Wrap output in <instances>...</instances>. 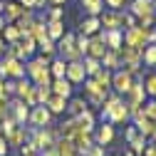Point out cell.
Returning a JSON list of instances; mask_svg holds the SVG:
<instances>
[{
	"mask_svg": "<svg viewBox=\"0 0 156 156\" xmlns=\"http://www.w3.org/2000/svg\"><path fill=\"white\" fill-rule=\"evenodd\" d=\"M57 52H60L62 60L72 62V60H82L80 50H77V42H74V32H65L60 40H57Z\"/></svg>",
	"mask_w": 156,
	"mask_h": 156,
	"instance_id": "277c9868",
	"label": "cell"
},
{
	"mask_svg": "<svg viewBox=\"0 0 156 156\" xmlns=\"http://www.w3.org/2000/svg\"><path fill=\"white\" fill-rule=\"evenodd\" d=\"M10 114L17 124H27L30 104H25V99H20V97H10Z\"/></svg>",
	"mask_w": 156,
	"mask_h": 156,
	"instance_id": "30bf717a",
	"label": "cell"
},
{
	"mask_svg": "<svg viewBox=\"0 0 156 156\" xmlns=\"http://www.w3.org/2000/svg\"><path fill=\"white\" fill-rule=\"evenodd\" d=\"M5 55V40H3V35H0V57Z\"/></svg>",
	"mask_w": 156,
	"mask_h": 156,
	"instance_id": "7dc6e473",
	"label": "cell"
},
{
	"mask_svg": "<svg viewBox=\"0 0 156 156\" xmlns=\"http://www.w3.org/2000/svg\"><path fill=\"white\" fill-rule=\"evenodd\" d=\"M69 139H72V144H74V149H77V154H82L94 139H92V131H84L82 126H77L74 131H72V136H69Z\"/></svg>",
	"mask_w": 156,
	"mask_h": 156,
	"instance_id": "7c38bea8",
	"label": "cell"
},
{
	"mask_svg": "<svg viewBox=\"0 0 156 156\" xmlns=\"http://www.w3.org/2000/svg\"><path fill=\"white\" fill-rule=\"evenodd\" d=\"M23 99H25V104H30V107H35V104H37V87H35V84L27 89V94L23 97Z\"/></svg>",
	"mask_w": 156,
	"mask_h": 156,
	"instance_id": "74e56055",
	"label": "cell"
},
{
	"mask_svg": "<svg viewBox=\"0 0 156 156\" xmlns=\"http://www.w3.org/2000/svg\"><path fill=\"white\" fill-rule=\"evenodd\" d=\"M37 151H40V149H37V144H35L30 136H27V139H25V144L20 146V156H37Z\"/></svg>",
	"mask_w": 156,
	"mask_h": 156,
	"instance_id": "e575fe53",
	"label": "cell"
},
{
	"mask_svg": "<svg viewBox=\"0 0 156 156\" xmlns=\"http://www.w3.org/2000/svg\"><path fill=\"white\" fill-rule=\"evenodd\" d=\"M23 10H25V8L17 3V0H8L5 8H3V17H5V23H15L17 17L23 15Z\"/></svg>",
	"mask_w": 156,
	"mask_h": 156,
	"instance_id": "d6986e66",
	"label": "cell"
},
{
	"mask_svg": "<svg viewBox=\"0 0 156 156\" xmlns=\"http://www.w3.org/2000/svg\"><path fill=\"white\" fill-rule=\"evenodd\" d=\"M154 8H156V0H154Z\"/></svg>",
	"mask_w": 156,
	"mask_h": 156,
	"instance_id": "db71d44e",
	"label": "cell"
},
{
	"mask_svg": "<svg viewBox=\"0 0 156 156\" xmlns=\"http://www.w3.org/2000/svg\"><path fill=\"white\" fill-rule=\"evenodd\" d=\"M126 144H129V149H131V151H136V154L141 156V151H144V146L149 144V139H146V136H144L141 131H136V134L131 136V139H129Z\"/></svg>",
	"mask_w": 156,
	"mask_h": 156,
	"instance_id": "83f0119b",
	"label": "cell"
},
{
	"mask_svg": "<svg viewBox=\"0 0 156 156\" xmlns=\"http://www.w3.org/2000/svg\"><path fill=\"white\" fill-rule=\"evenodd\" d=\"M37 50H40L42 55H47V57H52V55H55V50H57V42H55V40H50V37H45V40L37 42Z\"/></svg>",
	"mask_w": 156,
	"mask_h": 156,
	"instance_id": "1f68e13d",
	"label": "cell"
},
{
	"mask_svg": "<svg viewBox=\"0 0 156 156\" xmlns=\"http://www.w3.org/2000/svg\"><path fill=\"white\" fill-rule=\"evenodd\" d=\"M134 80H136V77L131 74V72H126L124 67H119V69H114L112 72V89L116 92V94H126L129 92V87L134 84Z\"/></svg>",
	"mask_w": 156,
	"mask_h": 156,
	"instance_id": "5b68a950",
	"label": "cell"
},
{
	"mask_svg": "<svg viewBox=\"0 0 156 156\" xmlns=\"http://www.w3.org/2000/svg\"><path fill=\"white\" fill-rule=\"evenodd\" d=\"M126 3H129V0H104V5H107V8H112V10H122Z\"/></svg>",
	"mask_w": 156,
	"mask_h": 156,
	"instance_id": "60d3db41",
	"label": "cell"
},
{
	"mask_svg": "<svg viewBox=\"0 0 156 156\" xmlns=\"http://www.w3.org/2000/svg\"><path fill=\"white\" fill-rule=\"evenodd\" d=\"M47 10V20H62L65 17V10L60 5H52V8H45Z\"/></svg>",
	"mask_w": 156,
	"mask_h": 156,
	"instance_id": "8d00e7d4",
	"label": "cell"
},
{
	"mask_svg": "<svg viewBox=\"0 0 156 156\" xmlns=\"http://www.w3.org/2000/svg\"><path fill=\"white\" fill-rule=\"evenodd\" d=\"M84 109H89L84 97H69V99H67V114L69 116H80Z\"/></svg>",
	"mask_w": 156,
	"mask_h": 156,
	"instance_id": "44dd1931",
	"label": "cell"
},
{
	"mask_svg": "<svg viewBox=\"0 0 156 156\" xmlns=\"http://www.w3.org/2000/svg\"><path fill=\"white\" fill-rule=\"evenodd\" d=\"M102 67H107V69H119L122 67V57H119V50H109L107 47V52H104V57H102Z\"/></svg>",
	"mask_w": 156,
	"mask_h": 156,
	"instance_id": "603a6c76",
	"label": "cell"
},
{
	"mask_svg": "<svg viewBox=\"0 0 156 156\" xmlns=\"http://www.w3.org/2000/svg\"><path fill=\"white\" fill-rule=\"evenodd\" d=\"M141 62H144V67H154L156 65V45H146L141 50Z\"/></svg>",
	"mask_w": 156,
	"mask_h": 156,
	"instance_id": "4dcf8cb0",
	"label": "cell"
},
{
	"mask_svg": "<svg viewBox=\"0 0 156 156\" xmlns=\"http://www.w3.org/2000/svg\"><path fill=\"white\" fill-rule=\"evenodd\" d=\"M5 94L8 97H15V80H10V77L5 80Z\"/></svg>",
	"mask_w": 156,
	"mask_h": 156,
	"instance_id": "b9f144b4",
	"label": "cell"
},
{
	"mask_svg": "<svg viewBox=\"0 0 156 156\" xmlns=\"http://www.w3.org/2000/svg\"><path fill=\"white\" fill-rule=\"evenodd\" d=\"M77 119V124H80L84 131H94V126H97V116H94V109L89 107V109H84L80 116H74Z\"/></svg>",
	"mask_w": 156,
	"mask_h": 156,
	"instance_id": "7402d4cb",
	"label": "cell"
},
{
	"mask_svg": "<svg viewBox=\"0 0 156 156\" xmlns=\"http://www.w3.org/2000/svg\"><path fill=\"white\" fill-rule=\"evenodd\" d=\"M136 23H139V20H136V15L131 10H124V27H134Z\"/></svg>",
	"mask_w": 156,
	"mask_h": 156,
	"instance_id": "f35d334b",
	"label": "cell"
},
{
	"mask_svg": "<svg viewBox=\"0 0 156 156\" xmlns=\"http://www.w3.org/2000/svg\"><path fill=\"white\" fill-rule=\"evenodd\" d=\"M82 84H84V99H87V104H89L92 109H102V104H104V99H107L109 89L102 87L94 77H84Z\"/></svg>",
	"mask_w": 156,
	"mask_h": 156,
	"instance_id": "7a4b0ae2",
	"label": "cell"
},
{
	"mask_svg": "<svg viewBox=\"0 0 156 156\" xmlns=\"http://www.w3.org/2000/svg\"><path fill=\"white\" fill-rule=\"evenodd\" d=\"M65 72H67V60H62V57L50 60V74H52V80H57V77H65Z\"/></svg>",
	"mask_w": 156,
	"mask_h": 156,
	"instance_id": "f1b7e54d",
	"label": "cell"
},
{
	"mask_svg": "<svg viewBox=\"0 0 156 156\" xmlns=\"http://www.w3.org/2000/svg\"><path fill=\"white\" fill-rule=\"evenodd\" d=\"M37 156H60V151H57V146H55V144H50V146H45V149L37 151Z\"/></svg>",
	"mask_w": 156,
	"mask_h": 156,
	"instance_id": "ab89813d",
	"label": "cell"
},
{
	"mask_svg": "<svg viewBox=\"0 0 156 156\" xmlns=\"http://www.w3.org/2000/svg\"><path fill=\"white\" fill-rule=\"evenodd\" d=\"M52 5H65V0H50Z\"/></svg>",
	"mask_w": 156,
	"mask_h": 156,
	"instance_id": "681fc988",
	"label": "cell"
},
{
	"mask_svg": "<svg viewBox=\"0 0 156 156\" xmlns=\"http://www.w3.org/2000/svg\"><path fill=\"white\" fill-rule=\"evenodd\" d=\"M8 149H10V144H8V139L3 134H0V156H8Z\"/></svg>",
	"mask_w": 156,
	"mask_h": 156,
	"instance_id": "ee69618b",
	"label": "cell"
},
{
	"mask_svg": "<svg viewBox=\"0 0 156 156\" xmlns=\"http://www.w3.org/2000/svg\"><path fill=\"white\" fill-rule=\"evenodd\" d=\"M129 10L136 15V20L144 17V15H156L154 0H131V3H129Z\"/></svg>",
	"mask_w": 156,
	"mask_h": 156,
	"instance_id": "4fadbf2b",
	"label": "cell"
},
{
	"mask_svg": "<svg viewBox=\"0 0 156 156\" xmlns=\"http://www.w3.org/2000/svg\"><path fill=\"white\" fill-rule=\"evenodd\" d=\"M65 35V23L62 20H47V37L50 40H60V37Z\"/></svg>",
	"mask_w": 156,
	"mask_h": 156,
	"instance_id": "484cf974",
	"label": "cell"
},
{
	"mask_svg": "<svg viewBox=\"0 0 156 156\" xmlns=\"http://www.w3.org/2000/svg\"><path fill=\"white\" fill-rule=\"evenodd\" d=\"M0 35H3V40H5V45L8 42H17L23 37V32H20V27H17L15 23H5V27L0 30Z\"/></svg>",
	"mask_w": 156,
	"mask_h": 156,
	"instance_id": "d4e9b609",
	"label": "cell"
},
{
	"mask_svg": "<svg viewBox=\"0 0 156 156\" xmlns=\"http://www.w3.org/2000/svg\"><path fill=\"white\" fill-rule=\"evenodd\" d=\"M3 8H5V3H3V0H0V12H3Z\"/></svg>",
	"mask_w": 156,
	"mask_h": 156,
	"instance_id": "f5cc1de1",
	"label": "cell"
},
{
	"mask_svg": "<svg viewBox=\"0 0 156 156\" xmlns=\"http://www.w3.org/2000/svg\"><path fill=\"white\" fill-rule=\"evenodd\" d=\"M104 52H107V42H104L102 30H99L97 35H92V37H89V50H87V55L97 57V60H102V57H104Z\"/></svg>",
	"mask_w": 156,
	"mask_h": 156,
	"instance_id": "5bb4252c",
	"label": "cell"
},
{
	"mask_svg": "<svg viewBox=\"0 0 156 156\" xmlns=\"http://www.w3.org/2000/svg\"><path fill=\"white\" fill-rule=\"evenodd\" d=\"M32 23H35V10H27V8H25V10H23V15L15 20V25L20 27V32H23V35H27V32H30Z\"/></svg>",
	"mask_w": 156,
	"mask_h": 156,
	"instance_id": "cb8c5ba5",
	"label": "cell"
},
{
	"mask_svg": "<svg viewBox=\"0 0 156 156\" xmlns=\"http://www.w3.org/2000/svg\"><path fill=\"white\" fill-rule=\"evenodd\" d=\"M50 60L52 57L47 55H37V57H30L25 62V74L30 77L32 84H52V74H50Z\"/></svg>",
	"mask_w": 156,
	"mask_h": 156,
	"instance_id": "6da1fadb",
	"label": "cell"
},
{
	"mask_svg": "<svg viewBox=\"0 0 156 156\" xmlns=\"http://www.w3.org/2000/svg\"><path fill=\"white\" fill-rule=\"evenodd\" d=\"M45 107L52 112V114H62V112H67V97H62V94H50L47 97V102H45Z\"/></svg>",
	"mask_w": 156,
	"mask_h": 156,
	"instance_id": "e0dca14e",
	"label": "cell"
},
{
	"mask_svg": "<svg viewBox=\"0 0 156 156\" xmlns=\"http://www.w3.org/2000/svg\"><path fill=\"white\" fill-rule=\"evenodd\" d=\"M124 45H131V47H139L144 50L146 47V27H124Z\"/></svg>",
	"mask_w": 156,
	"mask_h": 156,
	"instance_id": "ba28073f",
	"label": "cell"
},
{
	"mask_svg": "<svg viewBox=\"0 0 156 156\" xmlns=\"http://www.w3.org/2000/svg\"><path fill=\"white\" fill-rule=\"evenodd\" d=\"M23 8H27V10H35V0H17Z\"/></svg>",
	"mask_w": 156,
	"mask_h": 156,
	"instance_id": "f6af8a7d",
	"label": "cell"
},
{
	"mask_svg": "<svg viewBox=\"0 0 156 156\" xmlns=\"http://www.w3.org/2000/svg\"><path fill=\"white\" fill-rule=\"evenodd\" d=\"M94 80L99 82L102 87H107V89H112V69H107V67H102L99 72L94 74Z\"/></svg>",
	"mask_w": 156,
	"mask_h": 156,
	"instance_id": "d6a6232c",
	"label": "cell"
},
{
	"mask_svg": "<svg viewBox=\"0 0 156 156\" xmlns=\"http://www.w3.org/2000/svg\"><path fill=\"white\" fill-rule=\"evenodd\" d=\"M122 156H139V154H136V151H131V149H124V154Z\"/></svg>",
	"mask_w": 156,
	"mask_h": 156,
	"instance_id": "c3c4849f",
	"label": "cell"
},
{
	"mask_svg": "<svg viewBox=\"0 0 156 156\" xmlns=\"http://www.w3.org/2000/svg\"><path fill=\"white\" fill-rule=\"evenodd\" d=\"M99 20H102V27L104 30H124V10H102L99 12Z\"/></svg>",
	"mask_w": 156,
	"mask_h": 156,
	"instance_id": "8992f818",
	"label": "cell"
},
{
	"mask_svg": "<svg viewBox=\"0 0 156 156\" xmlns=\"http://www.w3.org/2000/svg\"><path fill=\"white\" fill-rule=\"evenodd\" d=\"M65 77H67L72 84H82V82H84V77H87L82 60H72V62H67V72H65Z\"/></svg>",
	"mask_w": 156,
	"mask_h": 156,
	"instance_id": "8fae6325",
	"label": "cell"
},
{
	"mask_svg": "<svg viewBox=\"0 0 156 156\" xmlns=\"http://www.w3.org/2000/svg\"><path fill=\"white\" fill-rule=\"evenodd\" d=\"M3 3H8V0H3Z\"/></svg>",
	"mask_w": 156,
	"mask_h": 156,
	"instance_id": "9f6ffc18",
	"label": "cell"
},
{
	"mask_svg": "<svg viewBox=\"0 0 156 156\" xmlns=\"http://www.w3.org/2000/svg\"><path fill=\"white\" fill-rule=\"evenodd\" d=\"M52 112L45 107V104H35V107H30V116H27V124H32V126H50L52 124Z\"/></svg>",
	"mask_w": 156,
	"mask_h": 156,
	"instance_id": "52a82bcc",
	"label": "cell"
},
{
	"mask_svg": "<svg viewBox=\"0 0 156 156\" xmlns=\"http://www.w3.org/2000/svg\"><path fill=\"white\" fill-rule=\"evenodd\" d=\"M104 156H109V154H104Z\"/></svg>",
	"mask_w": 156,
	"mask_h": 156,
	"instance_id": "6f0895ef",
	"label": "cell"
},
{
	"mask_svg": "<svg viewBox=\"0 0 156 156\" xmlns=\"http://www.w3.org/2000/svg\"><path fill=\"white\" fill-rule=\"evenodd\" d=\"M102 30V20H99V15H87L84 20H82V25H80V32H84V35H97Z\"/></svg>",
	"mask_w": 156,
	"mask_h": 156,
	"instance_id": "ac0fdd59",
	"label": "cell"
},
{
	"mask_svg": "<svg viewBox=\"0 0 156 156\" xmlns=\"http://www.w3.org/2000/svg\"><path fill=\"white\" fill-rule=\"evenodd\" d=\"M114 136H116V131H114V124H112V122L97 124L94 131H92V139H94L97 144H102V146H109V144L114 141Z\"/></svg>",
	"mask_w": 156,
	"mask_h": 156,
	"instance_id": "9c48e42d",
	"label": "cell"
},
{
	"mask_svg": "<svg viewBox=\"0 0 156 156\" xmlns=\"http://www.w3.org/2000/svg\"><path fill=\"white\" fill-rule=\"evenodd\" d=\"M102 37L109 50H119L124 45V30H104L102 27Z\"/></svg>",
	"mask_w": 156,
	"mask_h": 156,
	"instance_id": "2e32d148",
	"label": "cell"
},
{
	"mask_svg": "<svg viewBox=\"0 0 156 156\" xmlns=\"http://www.w3.org/2000/svg\"><path fill=\"white\" fill-rule=\"evenodd\" d=\"M60 156H80L77 151H69V154H60Z\"/></svg>",
	"mask_w": 156,
	"mask_h": 156,
	"instance_id": "f907efd6",
	"label": "cell"
},
{
	"mask_svg": "<svg viewBox=\"0 0 156 156\" xmlns=\"http://www.w3.org/2000/svg\"><path fill=\"white\" fill-rule=\"evenodd\" d=\"M82 65H84L87 77H94L97 72L102 69V60H97V57H92V55H84V57H82Z\"/></svg>",
	"mask_w": 156,
	"mask_h": 156,
	"instance_id": "4316f807",
	"label": "cell"
},
{
	"mask_svg": "<svg viewBox=\"0 0 156 156\" xmlns=\"http://www.w3.org/2000/svg\"><path fill=\"white\" fill-rule=\"evenodd\" d=\"M107 122H112L114 126H119V124H129V122H131V114H129V107H126V102H124V99L116 104V109L112 112V116H109Z\"/></svg>",
	"mask_w": 156,
	"mask_h": 156,
	"instance_id": "9a60e30c",
	"label": "cell"
},
{
	"mask_svg": "<svg viewBox=\"0 0 156 156\" xmlns=\"http://www.w3.org/2000/svg\"><path fill=\"white\" fill-rule=\"evenodd\" d=\"M141 156H156V144H154V141H149V144L144 146V151H141Z\"/></svg>",
	"mask_w": 156,
	"mask_h": 156,
	"instance_id": "7bdbcfd3",
	"label": "cell"
},
{
	"mask_svg": "<svg viewBox=\"0 0 156 156\" xmlns=\"http://www.w3.org/2000/svg\"><path fill=\"white\" fill-rule=\"evenodd\" d=\"M0 97H8L5 94V77H0Z\"/></svg>",
	"mask_w": 156,
	"mask_h": 156,
	"instance_id": "bcb514c9",
	"label": "cell"
},
{
	"mask_svg": "<svg viewBox=\"0 0 156 156\" xmlns=\"http://www.w3.org/2000/svg\"><path fill=\"white\" fill-rule=\"evenodd\" d=\"M74 42H77V50H80V55L84 57V55H87V50H89V35L77 32V35H74Z\"/></svg>",
	"mask_w": 156,
	"mask_h": 156,
	"instance_id": "836d02e7",
	"label": "cell"
},
{
	"mask_svg": "<svg viewBox=\"0 0 156 156\" xmlns=\"http://www.w3.org/2000/svg\"><path fill=\"white\" fill-rule=\"evenodd\" d=\"M149 141H154V144H156V129H154V134H151V139H149Z\"/></svg>",
	"mask_w": 156,
	"mask_h": 156,
	"instance_id": "816d5d0a",
	"label": "cell"
},
{
	"mask_svg": "<svg viewBox=\"0 0 156 156\" xmlns=\"http://www.w3.org/2000/svg\"><path fill=\"white\" fill-rule=\"evenodd\" d=\"M104 154H107V151H104V146H102V144L92 141V144H89V146H87V149H84L80 156H104Z\"/></svg>",
	"mask_w": 156,
	"mask_h": 156,
	"instance_id": "d590c367",
	"label": "cell"
},
{
	"mask_svg": "<svg viewBox=\"0 0 156 156\" xmlns=\"http://www.w3.org/2000/svg\"><path fill=\"white\" fill-rule=\"evenodd\" d=\"M80 3L87 10V15H99L104 10V0H80Z\"/></svg>",
	"mask_w": 156,
	"mask_h": 156,
	"instance_id": "f546056e",
	"label": "cell"
},
{
	"mask_svg": "<svg viewBox=\"0 0 156 156\" xmlns=\"http://www.w3.org/2000/svg\"><path fill=\"white\" fill-rule=\"evenodd\" d=\"M154 72H156V65H154Z\"/></svg>",
	"mask_w": 156,
	"mask_h": 156,
	"instance_id": "11a10c76",
	"label": "cell"
},
{
	"mask_svg": "<svg viewBox=\"0 0 156 156\" xmlns=\"http://www.w3.org/2000/svg\"><path fill=\"white\" fill-rule=\"evenodd\" d=\"M50 87H52L55 94H62V97H67V99L72 97V89H74V84L67 80V77H57V80H52Z\"/></svg>",
	"mask_w": 156,
	"mask_h": 156,
	"instance_id": "ffe728a7",
	"label": "cell"
},
{
	"mask_svg": "<svg viewBox=\"0 0 156 156\" xmlns=\"http://www.w3.org/2000/svg\"><path fill=\"white\" fill-rule=\"evenodd\" d=\"M0 77H10V80H20L25 77V62L17 60V57H0Z\"/></svg>",
	"mask_w": 156,
	"mask_h": 156,
	"instance_id": "3957f363",
	"label": "cell"
}]
</instances>
